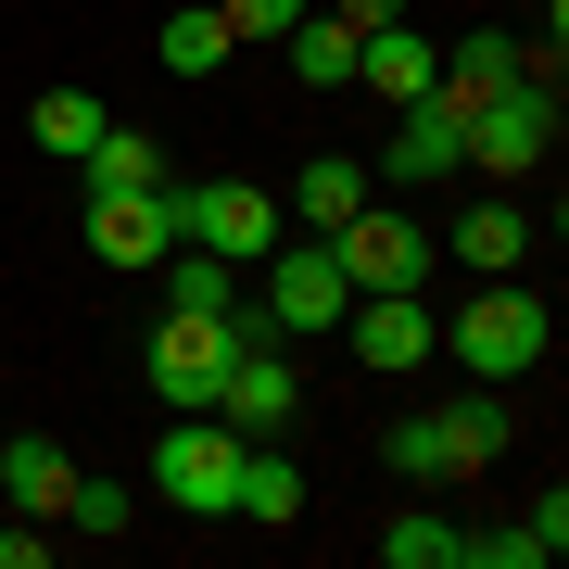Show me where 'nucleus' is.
Masks as SVG:
<instances>
[{
  "instance_id": "1",
  "label": "nucleus",
  "mask_w": 569,
  "mask_h": 569,
  "mask_svg": "<svg viewBox=\"0 0 569 569\" xmlns=\"http://www.w3.org/2000/svg\"><path fill=\"white\" fill-rule=\"evenodd\" d=\"M253 329H266V317H164V329H152V406L203 418L216 380H228V355H241Z\"/></svg>"
},
{
  "instance_id": "2",
  "label": "nucleus",
  "mask_w": 569,
  "mask_h": 569,
  "mask_svg": "<svg viewBox=\"0 0 569 569\" xmlns=\"http://www.w3.org/2000/svg\"><path fill=\"white\" fill-rule=\"evenodd\" d=\"M178 241H203L228 266H266L291 241V216H279V190H253V178H203V190H178Z\"/></svg>"
},
{
  "instance_id": "3",
  "label": "nucleus",
  "mask_w": 569,
  "mask_h": 569,
  "mask_svg": "<svg viewBox=\"0 0 569 569\" xmlns=\"http://www.w3.org/2000/svg\"><path fill=\"white\" fill-rule=\"evenodd\" d=\"M342 305H355V279H342V253H329V228L266 253V342H291V329H342Z\"/></svg>"
},
{
  "instance_id": "4",
  "label": "nucleus",
  "mask_w": 569,
  "mask_h": 569,
  "mask_svg": "<svg viewBox=\"0 0 569 569\" xmlns=\"http://www.w3.org/2000/svg\"><path fill=\"white\" fill-rule=\"evenodd\" d=\"M443 342H456V367H468V380H519V367H545V305H531L519 279H493L481 305L443 329Z\"/></svg>"
},
{
  "instance_id": "5",
  "label": "nucleus",
  "mask_w": 569,
  "mask_h": 569,
  "mask_svg": "<svg viewBox=\"0 0 569 569\" xmlns=\"http://www.w3.org/2000/svg\"><path fill=\"white\" fill-rule=\"evenodd\" d=\"M228 468H241V430L203 406L190 430H164V443H152V493H164V507H190V519H228Z\"/></svg>"
},
{
  "instance_id": "6",
  "label": "nucleus",
  "mask_w": 569,
  "mask_h": 569,
  "mask_svg": "<svg viewBox=\"0 0 569 569\" xmlns=\"http://www.w3.org/2000/svg\"><path fill=\"white\" fill-rule=\"evenodd\" d=\"M545 140H557V89L507 77L493 102H468V164H481V178H531V164H545Z\"/></svg>"
},
{
  "instance_id": "7",
  "label": "nucleus",
  "mask_w": 569,
  "mask_h": 569,
  "mask_svg": "<svg viewBox=\"0 0 569 569\" xmlns=\"http://www.w3.org/2000/svg\"><path fill=\"white\" fill-rule=\"evenodd\" d=\"M329 253H342V279H355V291H430V228H418V216L355 203L342 228H329Z\"/></svg>"
},
{
  "instance_id": "8",
  "label": "nucleus",
  "mask_w": 569,
  "mask_h": 569,
  "mask_svg": "<svg viewBox=\"0 0 569 569\" xmlns=\"http://www.w3.org/2000/svg\"><path fill=\"white\" fill-rule=\"evenodd\" d=\"M468 164V114L443 102V89H418V102H392V140L367 178H392V190H430V178H456Z\"/></svg>"
},
{
  "instance_id": "9",
  "label": "nucleus",
  "mask_w": 569,
  "mask_h": 569,
  "mask_svg": "<svg viewBox=\"0 0 569 569\" xmlns=\"http://www.w3.org/2000/svg\"><path fill=\"white\" fill-rule=\"evenodd\" d=\"M216 418L241 430V443H253V430H291V418H305V380H291V355L266 342V329H253L241 355H228V380H216Z\"/></svg>"
},
{
  "instance_id": "10",
  "label": "nucleus",
  "mask_w": 569,
  "mask_h": 569,
  "mask_svg": "<svg viewBox=\"0 0 569 569\" xmlns=\"http://www.w3.org/2000/svg\"><path fill=\"white\" fill-rule=\"evenodd\" d=\"M342 329H355V367H380V380L430 367V342H443V317H430L418 291H355V305H342Z\"/></svg>"
},
{
  "instance_id": "11",
  "label": "nucleus",
  "mask_w": 569,
  "mask_h": 569,
  "mask_svg": "<svg viewBox=\"0 0 569 569\" xmlns=\"http://www.w3.org/2000/svg\"><path fill=\"white\" fill-rule=\"evenodd\" d=\"M89 253L102 266H164L178 253V190H102L89 203Z\"/></svg>"
},
{
  "instance_id": "12",
  "label": "nucleus",
  "mask_w": 569,
  "mask_h": 569,
  "mask_svg": "<svg viewBox=\"0 0 569 569\" xmlns=\"http://www.w3.org/2000/svg\"><path fill=\"white\" fill-rule=\"evenodd\" d=\"M228 519L291 531V519H305V468H291V456H266V443H241V468H228Z\"/></svg>"
},
{
  "instance_id": "13",
  "label": "nucleus",
  "mask_w": 569,
  "mask_h": 569,
  "mask_svg": "<svg viewBox=\"0 0 569 569\" xmlns=\"http://www.w3.org/2000/svg\"><path fill=\"white\" fill-rule=\"evenodd\" d=\"M355 77L380 89V102H418V89L443 77V51H430L418 26H367V39H355Z\"/></svg>"
},
{
  "instance_id": "14",
  "label": "nucleus",
  "mask_w": 569,
  "mask_h": 569,
  "mask_svg": "<svg viewBox=\"0 0 569 569\" xmlns=\"http://www.w3.org/2000/svg\"><path fill=\"white\" fill-rule=\"evenodd\" d=\"M164 317H241V266L203 253V241H178L164 253Z\"/></svg>"
},
{
  "instance_id": "15",
  "label": "nucleus",
  "mask_w": 569,
  "mask_h": 569,
  "mask_svg": "<svg viewBox=\"0 0 569 569\" xmlns=\"http://www.w3.org/2000/svg\"><path fill=\"white\" fill-rule=\"evenodd\" d=\"M0 481H13V507H26V519H63L77 468H63V443H51V430H13V443H0Z\"/></svg>"
},
{
  "instance_id": "16",
  "label": "nucleus",
  "mask_w": 569,
  "mask_h": 569,
  "mask_svg": "<svg viewBox=\"0 0 569 569\" xmlns=\"http://www.w3.org/2000/svg\"><path fill=\"white\" fill-rule=\"evenodd\" d=\"M443 241H456L468 266H481V279H519V253H531V216L507 203V190H493V203H468V216L443 228Z\"/></svg>"
},
{
  "instance_id": "17",
  "label": "nucleus",
  "mask_w": 569,
  "mask_h": 569,
  "mask_svg": "<svg viewBox=\"0 0 569 569\" xmlns=\"http://www.w3.org/2000/svg\"><path fill=\"white\" fill-rule=\"evenodd\" d=\"M569 545V493L545 481V507H531V519H507V531H468V557H481V569H545Z\"/></svg>"
},
{
  "instance_id": "18",
  "label": "nucleus",
  "mask_w": 569,
  "mask_h": 569,
  "mask_svg": "<svg viewBox=\"0 0 569 569\" xmlns=\"http://www.w3.org/2000/svg\"><path fill=\"white\" fill-rule=\"evenodd\" d=\"M77 164H89V203H102V190H164V140L152 127H102Z\"/></svg>"
},
{
  "instance_id": "19",
  "label": "nucleus",
  "mask_w": 569,
  "mask_h": 569,
  "mask_svg": "<svg viewBox=\"0 0 569 569\" xmlns=\"http://www.w3.org/2000/svg\"><path fill=\"white\" fill-rule=\"evenodd\" d=\"M355 203H367V164H355V152H317L305 178H291V203H279V216H291V228H342Z\"/></svg>"
},
{
  "instance_id": "20",
  "label": "nucleus",
  "mask_w": 569,
  "mask_h": 569,
  "mask_svg": "<svg viewBox=\"0 0 569 569\" xmlns=\"http://www.w3.org/2000/svg\"><path fill=\"white\" fill-rule=\"evenodd\" d=\"M355 39H367V26H342L329 0H305V26H291V77H305V89H342L355 77Z\"/></svg>"
},
{
  "instance_id": "21",
  "label": "nucleus",
  "mask_w": 569,
  "mask_h": 569,
  "mask_svg": "<svg viewBox=\"0 0 569 569\" xmlns=\"http://www.w3.org/2000/svg\"><path fill=\"white\" fill-rule=\"evenodd\" d=\"M519 77V39H493V26H481V39H456V63H443V77H430V89H443V102L468 114V102H493V89H507Z\"/></svg>"
},
{
  "instance_id": "22",
  "label": "nucleus",
  "mask_w": 569,
  "mask_h": 569,
  "mask_svg": "<svg viewBox=\"0 0 569 569\" xmlns=\"http://www.w3.org/2000/svg\"><path fill=\"white\" fill-rule=\"evenodd\" d=\"M380 557H392V569H468V531H456L443 507H406V519L380 531Z\"/></svg>"
},
{
  "instance_id": "23",
  "label": "nucleus",
  "mask_w": 569,
  "mask_h": 569,
  "mask_svg": "<svg viewBox=\"0 0 569 569\" xmlns=\"http://www.w3.org/2000/svg\"><path fill=\"white\" fill-rule=\"evenodd\" d=\"M228 51H241V39H228V13H216V0H190V13H164V77H216Z\"/></svg>"
},
{
  "instance_id": "24",
  "label": "nucleus",
  "mask_w": 569,
  "mask_h": 569,
  "mask_svg": "<svg viewBox=\"0 0 569 569\" xmlns=\"http://www.w3.org/2000/svg\"><path fill=\"white\" fill-rule=\"evenodd\" d=\"M443 430H456V468H493V456H507V380H481V392H468V406H443Z\"/></svg>"
},
{
  "instance_id": "25",
  "label": "nucleus",
  "mask_w": 569,
  "mask_h": 569,
  "mask_svg": "<svg viewBox=\"0 0 569 569\" xmlns=\"http://www.w3.org/2000/svg\"><path fill=\"white\" fill-rule=\"evenodd\" d=\"M26 127H39V152H63V164H77V152H89V140L114 127V114L89 102V89H39V114H26Z\"/></svg>"
},
{
  "instance_id": "26",
  "label": "nucleus",
  "mask_w": 569,
  "mask_h": 569,
  "mask_svg": "<svg viewBox=\"0 0 569 569\" xmlns=\"http://www.w3.org/2000/svg\"><path fill=\"white\" fill-rule=\"evenodd\" d=\"M392 468H406V481H456V430L443 418H392V443H380Z\"/></svg>"
},
{
  "instance_id": "27",
  "label": "nucleus",
  "mask_w": 569,
  "mask_h": 569,
  "mask_svg": "<svg viewBox=\"0 0 569 569\" xmlns=\"http://www.w3.org/2000/svg\"><path fill=\"white\" fill-rule=\"evenodd\" d=\"M216 13H228V39H291L305 0H216Z\"/></svg>"
},
{
  "instance_id": "28",
  "label": "nucleus",
  "mask_w": 569,
  "mask_h": 569,
  "mask_svg": "<svg viewBox=\"0 0 569 569\" xmlns=\"http://www.w3.org/2000/svg\"><path fill=\"white\" fill-rule=\"evenodd\" d=\"M63 519H77V531H127V493H114V481H77V493H63Z\"/></svg>"
},
{
  "instance_id": "29",
  "label": "nucleus",
  "mask_w": 569,
  "mask_h": 569,
  "mask_svg": "<svg viewBox=\"0 0 569 569\" xmlns=\"http://www.w3.org/2000/svg\"><path fill=\"white\" fill-rule=\"evenodd\" d=\"M329 13H342V26H392L406 0H329Z\"/></svg>"
},
{
  "instance_id": "30",
  "label": "nucleus",
  "mask_w": 569,
  "mask_h": 569,
  "mask_svg": "<svg viewBox=\"0 0 569 569\" xmlns=\"http://www.w3.org/2000/svg\"><path fill=\"white\" fill-rule=\"evenodd\" d=\"M0 569H39V531H0Z\"/></svg>"
}]
</instances>
